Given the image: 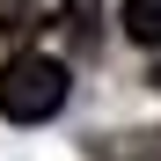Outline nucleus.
<instances>
[{
  "label": "nucleus",
  "instance_id": "423d86ee",
  "mask_svg": "<svg viewBox=\"0 0 161 161\" xmlns=\"http://www.w3.org/2000/svg\"><path fill=\"white\" fill-rule=\"evenodd\" d=\"M147 80H154V88H161V59H154V73H147Z\"/></svg>",
  "mask_w": 161,
  "mask_h": 161
},
{
  "label": "nucleus",
  "instance_id": "f03ea898",
  "mask_svg": "<svg viewBox=\"0 0 161 161\" xmlns=\"http://www.w3.org/2000/svg\"><path fill=\"white\" fill-rule=\"evenodd\" d=\"M117 22H125V37H132V44L161 51V0H125V8H117Z\"/></svg>",
  "mask_w": 161,
  "mask_h": 161
},
{
  "label": "nucleus",
  "instance_id": "39448f33",
  "mask_svg": "<svg viewBox=\"0 0 161 161\" xmlns=\"http://www.w3.org/2000/svg\"><path fill=\"white\" fill-rule=\"evenodd\" d=\"M66 30L73 44H95V0H66Z\"/></svg>",
  "mask_w": 161,
  "mask_h": 161
},
{
  "label": "nucleus",
  "instance_id": "20e7f679",
  "mask_svg": "<svg viewBox=\"0 0 161 161\" xmlns=\"http://www.w3.org/2000/svg\"><path fill=\"white\" fill-rule=\"evenodd\" d=\"M0 30L8 37H30L37 30V0H0Z\"/></svg>",
  "mask_w": 161,
  "mask_h": 161
},
{
  "label": "nucleus",
  "instance_id": "7ed1b4c3",
  "mask_svg": "<svg viewBox=\"0 0 161 161\" xmlns=\"http://www.w3.org/2000/svg\"><path fill=\"white\" fill-rule=\"evenodd\" d=\"M95 161H161V132H139V147H95Z\"/></svg>",
  "mask_w": 161,
  "mask_h": 161
},
{
  "label": "nucleus",
  "instance_id": "f257e3e1",
  "mask_svg": "<svg viewBox=\"0 0 161 161\" xmlns=\"http://www.w3.org/2000/svg\"><path fill=\"white\" fill-rule=\"evenodd\" d=\"M66 59H51V51H15L8 66H0V117L8 125H44L66 110Z\"/></svg>",
  "mask_w": 161,
  "mask_h": 161
}]
</instances>
